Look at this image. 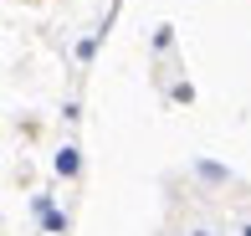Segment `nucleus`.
I'll return each mask as SVG.
<instances>
[{
    "instance_id": "2",
    "label": "nucleus",
    "mask_w": 251,
    "mask_h": 236,
    "mask_svg": "<svg viewBox=\"0 0 251 236\" xmlns=\"http://www.w3.org/2000/svg\"><path fill=\"white\" fill-rule=\"evenodd\" d=\"M185 236H215V231H210V226H190Z\"/></svg>"
},
{
    "instance_id": "1",
    "label": "nucleus",
    "mask_w": 251,
    "mask_h": 236,
    "mask_svg": "<svg viewBox=\"0 0 251 236\" xmlns=\"http://www.w3.org/2000/svg\"><path fill=\"white\" fill-rule=\"evenodd\" d=\"M56 175H77V149H62V154H56Z\"/></svg>"
}]
</instances>
